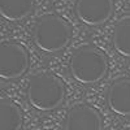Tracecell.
I'll return each mask as SVG.
<instances>
[{"mask_svg":"<svg viewBox=\"0 0 130 130\" xmlns=\"http://www.w3.org/2000/svg\"><path fill=\"white\" fill-rule=\"evenodd\" d=\"M113 0H75V16L82 24L99 26L113 14Z\"/></svg>","mask_w":130,"mask_h":130,"instance_id":"obj_5","label":"cell"},{"mask_svg":"<svg viewBox=\"0 0 130 130\" xmlns=\"http://www.w3.org/2000/svg\"><path fill=\"white\" fill-rule=\"evenodd\" d=\"M107 104L109 109L120 116H130V78L115 79L107 90Z\"/></svg>","mask_w":130,"mask_h":130,"instance_id":"obj_7","label":"cell"},{"mask_svg":"<svg viewBox=\"0 0 130 130\" xmlns=\"http://www.w3.org/2000/svg\"><path fill=\"white\" fill-rule=\"evenodd\" d=\"M100 112L87 103H78L68 111L64 120V130H102Z\"/></svg>","mask_w":130,"mask_h":130,"instance_id":"obj_6","label":"cell"},{"mask_svg":"<svg viewBox=\"0 0 130 130\" xmlns=\"http://www.w3.org/2000/svg\"><path fill=\"white\" fill-rule=\"evenodd\" d=\"M113 48L124 57H130V17L118 21L113 30Z\"/></svg>","mask_w":130,"mask_h":130,"instance_id":"obj_10","label":"cell"},{"mask_svg":"<svg viewBox=\"0 0 130 130\" xmlns=\"http://www.w3.org/2000/svg\"><path fill=\"white\" fill-rule=\"evenodd\" d=\"M29 67V53L17 42H3L0 46V77L10 81L21 77Z\"/></svg>","mask_w":130,"mask_h":130,"instance_id":"obj_4","label":"cell"},{"mask_svg":"<svg viewBox=\"0 0 130 130\" xmlns=\"http://www.w3.org/2000/svg\"><path fill=\"white\" fill-rule=\"evenodd\" d=\"M72 38V29L62 17L44 14L38 18L32 27V40L35 46L47 53L64 50Z\"/></svg>","mask_w":130,"mask_h":130,"instance_id":"obj_3","label":"cell"},{"mask_svg":"<svg viewBox=\"0 0 130 130\" xmlns=\"http://www.w3.org/2000/svg\"><path fill=\"white\" fill-rule=\"evenodd\" d=\"M34 8V0H0V13L8 21L26 18Z\"/></svg>","mask_w":130,"mask_h":130,"instance_id":"obj_8","label":"cell"},{"mask_svg":"<svg viewBox=\"0 0 130 130\" xmlns=\"http://www.w3.org/2000/svg\"><path fill=\"white\" fill-rule=\"evenodd\" d=\"M65 99V86L57 75L38 72L31 75L27 85V100L38 111H53Z\"/></svg>","mask_w":130,"mask_h":130,"instance_id":"obj_1","label":"cell"},{"mask_svg":"<svg viewBox=\"0 0 130 130\" xmlns=\"http://www.w3.org/2000/svg\"><path fill=\"white\" fill-rule=\"evenodd\" d=\"M72 77L83 85L102 81L108 72V60L102 50L94 46H82L74 50L69 61Z\"/></svg>","mask_w":130,"mask_h":130,"instance_id":"obj_2","label":"cell"},{"mask_svg":"<svg viewBox=\"0 0 130 130\" xmlns=\"http://www.w3.org/2000/svg\"><path fill=\"white\" fill-rule=\"evenodd\" d=\"M22 126V112L12 100L2 99L0 103V130H20Z\"/></svg>","mask_w":130,"mask_h":130,"instance_id":"obj_9","label":"cell"}]
</instances>
